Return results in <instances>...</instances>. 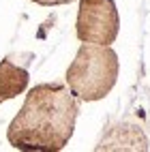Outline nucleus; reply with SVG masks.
Masks as SVG:
<instances>
[{"label":"nucleus","instance_id":"obj_2","mask_svg":"<svg viewBox=\"0 0 150 152\" xmlns=\"http://www.w3.org/2000/svg\"><path fill=\"white\" fill-rule=\"evenodd\" d=\"M118 77V56L109 45L82 43L67 69V86L79 101H99L109 94Z\"/></svg>","mask_w":150,"mask_h":152},{"label":"nucleus","instance_id":"obj_5","mask_svg":"<svg viewBox=\"0 0 150 152\" xmlns=\"http://www.w3.org/2000/svg\"><path fill=\"white\" fill-rule=\"evenodd\" d=\"M32 2L41 4V7H60V4H69L73 0H32Z\"/></svg>","mask_w":150,"mask_h":152},{"label":"nucleus","instance_id":"obj_1","mask_svg":"<svg viewBox=\"0 0 150 152\" xmlns=\"http://www.w3.org/2000/svg\"><path fill=\"white\" fill-rule=\"evenodd\" d=\"M77 101L71 88L62 84H39L30 88L22 109L9 124V144L17 150H62L75 131Z\"/></svg>","mask_w":150,"mask_h":152},{"label":"nucleus","instance_id":"obj_3","mask_svg":"<svg viewBox=\"0 0 150 152\" xmlns=\"http://www.w3.org/2000/svg\"><path fill=\"white\" fill-rule=\"evenodd\" d=\"M118 26L120 19L114 0H79L75 32L82 43H114Z\"/></svg>","mask_w":150,"mask_h":152},{"label":"nucleus","instance_id":"obj_4","mask_svg":"<svg viewBox=\"0 0 150 152\" xmlns=\"http://www.w3.org/2000/svg\"><path fill=\"white\" fill-rule=\"evenodd\" d=\"M28 86V71L11 60L0 62V103L22 94Z\"/></svg>","mask_w":150,"mask_h":152}]
</instances>
